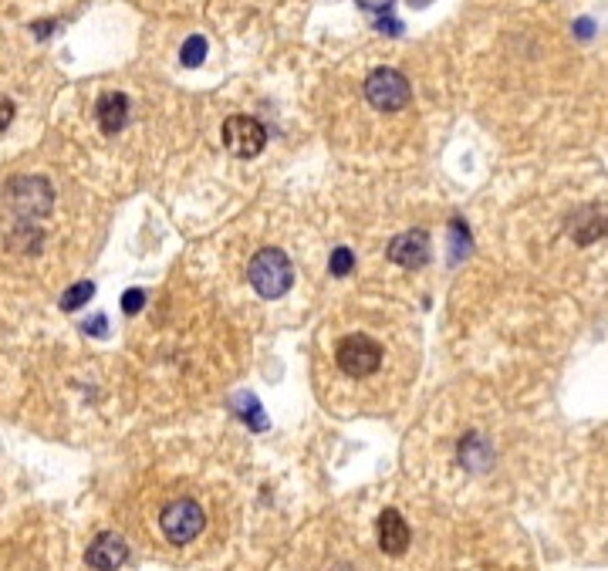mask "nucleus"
<instances>
[{"instance_id":"f3484780","label":"nucleus","mask_w":608,"mask_h":571,"mask_svg":"<svg viewBox=\"0 0 608 571\" xmlns=\"http://www.w3.org/2000/svg\"><path fill=\"white\" fill-rule=\"evenodd\" d=\"M328 267H332L335 278H345V274H352V267H355V254L348 251V247H335V251H332V261H328Z\"/></svg>"},{"instance_id":"f03ea898","label":"nucleus","mask_w":608,"mask_h":571,"mask_svg":"<svg viewBox=\"0 0 608 571\" xmlns=\"http://www.w3.org/2000/svg\"><path fill=\"white\" fill-rule=\"evenodd\" d=\"M7 203L24 223H34L48 217L51 207H55V190L44 176H17L7 186Z\"/></svg>"},{"instance_id":"20e7f679","label":"nucleus","mask_w":608,"mask_h":571,"mask_svg":"<svg viewBox=\"0 0 608 571\" xmlns=\"http://www.w3.org/2000/svg\"><path fill=\"white\" fill-rule=\"evenodd\" d=\"M335 362L345 376L352 379H365L372 372H379L382 365V345L369 335H345L335 349Z\"/></svg>"},{"instance_id":"ddd939ff","label":"nucleus","mask_w":608,"mask_h":571,"mask_svg":"<svg viewBox=\"0 0 608 571\" xmlns=\"http://www.w3.org/2000/svg\"><path fill=\"white\" fill-rule=\"evenodd\" d=\"M230 406H234V413L244 419L250 430H257V433L267 430V413H264V406H261V399H257V396H247V392H240V396Z\"/></svg>"},{"instance_id":"9d476101","label":"nucleus","mask_w":608,"mask_h":571,"mask_svg":"<svg viewBox=\"0 0 608 571\" xmlns=\"http://www.w3.org/2000/svg\"><path fill=\"white\" fill-rule=\"evenodd\" d=\"M95 119H98V126H102L105 136L122 132L125 122H129V98H125L122 92L102 95V98H98V105H95Z\"/></svg>"},{"instance_id":"a211bd4d","label":"nucleus","mask_w":608,"mask_h":571,"mask_svg":"<svg viewBox=\"0 0 608 571\" xmlns=\"http://www.w3.org/2000/svg\"><path fill=\"white\" fill-rule=\"evenodd\" d=\"M142 305H146V291L129 288L122 294V311H125V315H136V311H142Z\"/></svg>"},{"instance_id":"2eb2a0df","label":"nucleus","mask_w":608,"mask_h":571,"mask_svg":"<svg viewBox=\"0 0 608 571\" xmlns=\"http://www.w3.org/2000/svg\"><path fill=\"white\" fill-rule=\"evenodd\" d=\"M92 294H95V284L92 281L71 284V288L61 294V311H78L82 305H88V301H92Z\"/></svg>"},{"instance_id":"6e6552de","label":"nucleus","mask_w":608,"mask_h":571,"mask_svg":"<svg viewBox=\"0 0 608 571\" xmlns=\"http://www.w3.org/2000/svg\"><path fill=\"white\" fill-rule=\"evenodd\" d=\"M125 558H129V544H125L122 534H115V531H102L92 544H88V551H85L88 568H95V571L122 568Z\"/></svg>"},{"instance_id":"5701e85b","label":"nucleus","mask_w":608,"mask_h":571,"mask_svg":"<svg viewBox=\"0 0 608 571\" xmlns=\"http://www.w3.org/2000/svg\"><path fill=\"white\" fill-rule=\"evenodd\" d=\"M409 4H413V7H426L429 0H409Z\"/></svg>"},{"instance_id":"6ab92c4d","label":"nucleus","mask_w":608,"mask_h":571,"mask_svg":"<svg viewBox=\"0 0 608 571\" xmlns=\"http://www.w3.org/2000/svg\"><path fill=\"white\" fill-rule=\"evenodd\" d=\"M14 102L7 95H0V132H7V126L14 122Z\"/></svg>"},{"instance_id":"aec40b11","label":"nucleus","mask_w":608,"mask_h":571,"mask_svg":"<svg viewBox=\"0 0 608 571\" xmlns=\"http://www.w3.org/2000/svg\"><path fill=\"white\" fill-rule=\"evenodd\" d=\"M82 332H85V335H98V338H102L105 332H109V321H105V315H95L92 321H85Z\"/></svg>"},{"instance_id":"412c9836","label":"nucleus","mask_w":608,"mask_h":571,"mask_svg":"<svg viewBox=\"0 0 608 571\" xmlns=\"http://www.w3.org/2000/svg\"><path fill=\"white\" fill-rule=\"evenodd\" d=\"M51 28H55V21H41V24H34V34H38V38H48V34H51Z\"/></svg>"},{"instance_id":"f257e3e1","label":"nucleus","mask_w":608,"mask_h":571,"mask_svg":"<svg viewBox=\"0 0 608 571\" xmlns=\"http://www.w3.org/2000/svg\"><path fill=\"white\" fill-rule=\"evenodd\" d=\"M247 278L261 298H281V294H288L294 284L291 257L284 251H277V247H261V251L250 257Z\"/></svg>"},{"instance_id":"9b49d317","label":"nucleus","mask_w":608,"mask_h":571,"mask_svg":"<svg viewBox=\"0 0 608 571\" xmlns=\"http://www.w3.org/2000/svg\"><path fill=\"white\" fill-rule=\"evenodd\" d=\"M571 237L578 244H595L598 237H605V207H585L571 217Z\"/></svg>"},{"instance_id":"39448f33","label":"nucleus","mask_w":608,"mask_h":571,"mask_svg":"<svg viewBox=\"0 0 608 571\" xmlns=\"http://www.w3.org/2000/svg\"><path fill=\"white\" fill-rule=\"evenodd\" d=\"M159 528L173 544H190L196 534L207 528V514H203V507L190 501V497H183V501H173L163 507V514H159Z\"/></svg>"},{"instance_id":"1a4fd4ad","label":"nucleus","mask_w":608,"mask_h":571,"mask_svg":"<svg viewBox=\"0 0 608 571\" xmlns=\"http://www.w3.org/2000/svg\"><path fill=\"white\" fill-rule=\"evenodd\" d=\"M409 538H413V534H409L406 517H402L396 507H386V511L379 514V548L386 551V555L399 558L406 555Z\"/></svg>"},{"instance_id":"0eeeda50","label":"nucleus","mask_w":608,"mask_h":571,"mask_svg":"<svg viewBox=\"0 0 608 571\" xmlns=\"http://www.w3.org/2000/svg\"><path fill=\"white\" fill-rule=\"evenodd\" d=\"M429 254H433V247H429L426 230H406V234L392 237L389 244V261L406 267V271H419L423 264H429Z\"/></svg>"},{"instance_id":"4468645a","label":"nucleus","mask_w":608,"mask_h":571,"mask_svg":"<svg viewBox=\"0 0 608 571\" xmlns=\"http://www.w3.org/2000/svg\"><path fill=\"white\" fill-rule=\"evenodd\" d=\"M41 230L34 227V223H21V227L14 230L11 237H7V247L17 254H38L41 251Z\"/></svg>"},{"instance_id":"7ed1b4c3","label":"nucleus","mask_w":608,"mask_h":571,"mask_svg":"<svg viewBox=\"0 0 608 571\" xmlns=\"http://www.w3.org/2000/svg\"><path fill=\"white\" fill-rule=\"evenodd\" d=\"M365 98H369V105L379 112H399L413 102V88H409L402 71L375 68L372 75L365 78Z\"/></svg>"},{"instance_id":"f8f14e48","label":"nucleus","mask_w":608,"mask_h":571,"mask_svg":"<svg viewBox=\"0 0 608 571\" xmlns=\"http://www.w3.org/2000/svg\"><path fill=\"white\" fill-rule=\"evenodd\" d=\"M490 460H494V450H490V443L484 440L480 433H470L460 440V463L473 474H480V470L490 467Z\"/></svg>"},{"instance_id":"423d86ee","label":"nucleus","mask_w":608,"mask_h":571,"mask_svg":"<svg viewBox=\"0 0 608 571\" xmlns=\"http://www.w3.org/2000/svg\"><path fill=\"white\" fill-rule=\"evenodd\" d=\"M223 146L237 159H254L264 153L267 129L257 119H250V115H230V119L223 122Z\"/></svg>"},{"instance_id":"4be33fe9","label":"nucleus","mask_w":608,"mask_h":571,"mask_svg":"<svg viewBox=\"0 0 608 571\" xmlns=\"http://www.w3.org/2000/svg\"><path fill=\"white\" fill-rule=\"evenodd\" d=\"M592 28H595L592 21H578V34H581V38H592Z\"/></svg>"},{"instance_id":"dca6fc26","label":"nucleus","mask_w":608,"mask_h":571,"mask_svg":"<svg viewBox=\"0 0 608 571\" xmlns=\"http://www.w3.org/2000/svg\"><path fill=\"white\" fill-rule=\"evenodd\" d=\"M180 58H183V65H186V68L203 65V58H207V38H203V34H193V38H186L183 51H180Z\"/></svg>"}]
</instances>
